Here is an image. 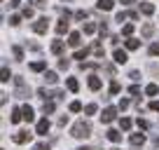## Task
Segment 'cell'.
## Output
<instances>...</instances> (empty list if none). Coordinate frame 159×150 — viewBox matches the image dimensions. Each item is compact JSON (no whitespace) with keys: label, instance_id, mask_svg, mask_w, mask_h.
Masks as SVG:
<instances>
[{"label":"cell","instance_id":"16","mask_svg":"<svg viewBox=\"0 0 159 150\" xmlns=\"http://www.w3.org/2000/svg\"><path fill=\"white\" fill-rule=\"evenodd\" d=\"M66 85H68L70 91H77V89H80V85H77V80H75V77H68V80H66Z\"/></svg>","mask_w":159,"mask_h":150},{"label":"cell","instance_id":"24","mask_svg":"<svg viewBox=\"0 0 159 150\" xmlns=\"http://www.w3.org/2000/svg\"><path fill=\"white\" fill-rule=\"evenodd\" d=\"M80 110H82V103H80V101H73V103H70V113H80Z\"/></svg>","mask_w":159,"mask_h":150},{"label":"cell","instance_id":"25","mask_svg":"<svg viewBox=\"0 0 159 150\" xmlns=\"http://www.w3.org/2000/svg\"><path fill=\"white\" fill-rule=\"evenodd\" d=\"M45 80L49 82V85H54V82L59 80V77H56V73H45Z\"/></svg>","mask_w":159,"mask_h":150},{"label":"cell","instance_id":"31","mask_svg":"<svg viewBox=\"0 0 159 150\" xmlns=\"http://www.w3.org/2000/svg\"><path fill=\"white\" fill-rule=\"evenodd\" d=\"M150 54H152V56H157V54H159V42H157V45H152V47H150Z\"/></svg>","mask_w":159,"mask_h":150},{"label":"cell","instance_id":"27","mask_svg":"<svg viewBox=\"0 0 159 150\" xmlns=\"http://www.w3.org/2000/svg\"><path fill=\"white\" fill-rule=\"evenodd\" d=\"M94 30H96V26H94V24H84V33H87V35H91Z\"/></svg>","mask_w":159,"mask_h":150},{"label":"cell","instance_id":"36","mask_svg":"<svg viewBox=\"0 0 159 150\" xmlns=\"http://www.w3.org/2000/svg\"><path fill=\"white\" fill-rule=\"evenodd\" d=\"M24 16H26V19H30V16H33V10H30V7H26V10H24Z\"/></svg>","mask_w":159,"mask_h":150},{"label":"cell","instance_id":"2","mask_svg":"<svg viewBox=\"0 0 159 150\" xmlns=\"http://www.w3.org/2000/svg\"><path fill=\"white\" fill-rule=\"evenodd\" d=\"M47 28H49V19L47 16H42V19H38L33 24V30L35 33H47Z\"/></svg>","mask_w":159,"mask_h":150},{"label":"cell","instance_id":"37","mask_svg":"<svg viewBox=\"0 0 159 150\" xmlns=\"http://www.w3.org/2000/svg\"><path fill=\"white\" fill-rule=\"evenodd\" d=\"M150 108H152L154 113H159V101H152V103H150Z\"/></svg>","mask_w":159,"mask_h":150},{"label":"cell","instance_id":"18","mask_svg":"<svg viewBox=\"0 0 159 150\" xmlns=\"http://www.w3.org/2000/svg\"><path fill=\"white\" fill-rule=\"evenodd\" d=\"M45 61H35V63H30V70H45Z\"/></svg>","mask_w":159,"mask_h":150},{"label":"cell","instance_id":"17","mask_svg":"<svg viewBox=\"0 0 159 150\" xmlns=\"http://www.w3.org/2000/svg\"><path fill=\"white\" fill-rule=\"evenodd\" d=\"M143 141H145L143 134H134L131 136V145H143Z\"/></svg>","mask_w":159,"mask_h":150},{"label":"cell","instance_id":"1","mask_svg":"<svg viewBox=\"0 0 159 150\" xmlns=\"http://www.w3.org/2000/svg\"><path fill=\"white\" fill-rule=\"evenodd\" d=\"M70 134H73L75 138H89V136H91V124H89V122H84V120H80L77 124L73 127Z\"/></svg>","mask_w":159,"mask_h":150},{"label":"cell","instance_id":"5","mask_svg":"<svg viewBox=\"0 0 159 150\" xmlns=\"http://www.w3.org/2000/svg\"><path fill=\"white\" fill-rule=\"evenodd\" d=\"M26 141H30L28 131H16V134H14V143H26Z\"/></svg>","mask_w":159,"mask_h":150},{"label":"cell","instance_id":"6","mask_svg":"<svg viewBox=\"0 0 159 150\" xmlns=\"http://www.w3.org/2000/svg\"><path fill=\"white\" fill-rule=\"evenodd\" d=\"M21 110H24V120H26V122H33V120H35V113H33V108H30V105H24Z\"/></svg>","mask_w":159,"mask_h":150},{"label":"cell","instance_id":"3","mask_svg":"<svg viewBox=\"0 0 159 150\" xmlns=\"http://www.w3.org/2000/svg\"><path fill=\"white\" fill-rule=\"evenodd\" d=\"M115 115H117V110H115V108H105V110H103V115H101V120H103L105 124H110V122L115 120Z\"/></svg>","mask_w":159,"mask_h":150},{"label":"cell","instance_id":"29","mask_svg":"<svg viewBox=\"0 0 159 150\" xmlns=\"http://www.w3.org/2000/svg\"><path fill=\"white\" fill-rule=\"evenodd\" d=\"M42 110H45V113H54V103H45Z\"/></svg>","mask_w":159,"mask_h":150},{"label":"cell","instance_id":"26","mask_svg":"<svg viewBox=\"0 0 159 150\" xmlns=\"http://www.w3.org/2000/svg\"><path fill=\"white\" fill-rule=\"evenodd\" d=\"M84 113H87V115H94V113H96V103H89L84 108Z\"/></svg>","mask_w":159,"mask_h":150},{"label":"cell","instance_id":"9","mask_svg":"<svg viewBox=\"0 0 159 150\" xmlns=\"http://www.w3.org/2000/svg\"><path fill=\"white\" fill-rule=\"evenodd\" d=\"M115 61H117V63H126V52L115 49Z\"/></svg>","mask_w":159,"mask_h":150},{"label":"cell","instance_id":"22","mask_svg":"<svg viewBox=\"0 0 159 150\" xmlns=\"http://www.w3.org/2000/svg\"><path fill=\"white\" fill-rule=\"evenodd\" d=\"M138 45H140V42L134 40V38H131V40H126V49H138Z\"/></svg>","mask_w":159,"mask_h":150},{"label":"cell","instance_id":"7","mask_svg":"<svg viewBox=\"0 0 159 150\" xmlns=\"http://www.w3.org/2000/svg\"><path fill=\"white\" fill-rule=\"evenodd\" d=\"M21 117H24V110L14 108V110H12V117H10V122H12V124H16V122H19Z\"/></svg>","mask_w":159,"mask_h":150},{"label":"cell","instance_id":"19","mask_svg":"<svg viewBox=\"0 0 159 150\" xmlns=\"http://www.w3.org/2000/svg\"><path fill=\"white\" fill-rule=\"evenodd\" d=\"M119 127H122V129H131V120H129V117H122V120H119Z\"/></svg>","mask_w":159,"mask_h":150},{"label":"cell","instance_id":"39","mask_svg":"<svg viewBox=\"0 0 159 150\" xmlns=\"http://www.w3.org/2000/svg\"><path fill=\"white\" fill-rule=\"evenodd\" d=\"M122 2H124V5H131V2H134V0H122Z\"/></svg>","mask_w":159,"mask_h":150},{"label":"cell","instance_id":"38","mask_svg":"<svg viewBox=\"0 0 159 150\" xmlns=\"http://www.w3.org/2000/svg\"><path fill=\"white\" fill-rule=\"evenodd\" d=\"M119 108H122V110H124V108H129V101H126V99H122V101H119Z\"/></svg>","mask_w":159,"mask_h":150},{"label":"cell","instance_id":"10","mask_svg":"<svg viewBox=\"0 0 159 150\" xmlns=\"http://www.w3.org/2000/svg\"><path fill=\"white\" fill-rule=\"evenodd\" d=\"M89 89H101V80H98V77H96V75H91V77H89Z\"/></svg>","mask_w":159,"mask_h":150},{"label":"cell","instance_id":"15","mask_svg":"<svg viewBox=\"0 0 159 150\" xmlns=\"http://www.w3.org/2000/svg\"><path fill=\"white\" fill-rule=\"evenodd\" d=\"M52 52H54V54H61V52H63V42L54 40V42H52Z\"/></svg>","mask_w":159,"mask_h":150},{"label":"cell","instance_id":"12","mask_svg":"<svg viewBox=\"0 0 159 150\" xmlns=\"http://www.w3.org/2000/svg\"><path fill=\"white\" fill-rule=\"evenodd\" d=\"M108 138L112 141V143H119V141H122V134H119V131H115V129H110V131H108Z\"/></svg>","mask_w":159,"mask_h":150},{"label":"cell","instance_id":"8","mask_svg":"<svg viewBox=\"0 0 159 150\" xmlns=\"http://www.w3.org/2000/svg\"><path fill=\"white\" fill-rule=\"evenodd\" d=\"M112 7H115L112 0H98V10H105V12H108V10H112Z\"/></svg>","mask_w":159,"mask_h":150},{"label":"cell","instance_id":"30","mask_svg":"<svg viewBox=\"0 0 159 150\" xmlns=\"http://www.w3.org/2000/svg\"><path fill=\"white\" fill-rule=\"evenodd\" d=\"M19 21H21V16H16V14L10 16V24H12V26H19Z\"/></svg>","mask_w":159,"mask_h":150},{"label":"cell","instance_id":"21","mask_svg":"<svg viewBox=\"0 0 159 150\" xmlns=\"http://www.w3.org/2000/svg\"><path fill=\"white\" fill-rule=\"evenodd\" d=\"M145 94H150V96L159 94V87H157V85H148V89H145Z\"/></svg>","mask_w":159,"mask_h":150},{"label":"cell","instance_id":"4","mask_svg":"<svg viewBox=\"0 0 159 150\" xmlns=\"http://www.w3.org/2000/svg\"><path fill=\"white\" fill-rule=\"evenodd\" d=\"M47 131H49V120L45 117V120H40V122H38V134H40V136H45Z\"/></svg>","mask_w":159,"mask_h":150},{"label":"cell","instance_id":"14","mask_svg":"<svg viewBox=\"0 0 159 150\" xmlns=\"http://www.w3.org/2000/svg\"><path fill=\"white\" fill-rule=\"evenodd\" d=\"M140 12H143V14H152L154 5H152V2H143V5H140Z\"/></svg>","mask_w":159,"mask_h":150},{"label":"cell","instance_id":"33","mask_svg":"<svg viewBox=\"0 0 159 150\" xmlns=\"http://www.w3.org/2000/svg\"><path fill=\"white\" fill-rule=\"evenodd\" d=\"M117 91H119V85H117V82H112V85H110V94H117Z\"/></svg>","mask_w":159,"mask_h":150},{"label":"cell","instance_id":"40","mask_svg":"<svg viewBox=\"0 0 159 150\" xmlns=\"http://www.w3.org/2000/svg\"><path fill=\"white\" fill-rule=\"evenodd\" d=\"M80 150H91V148H84V145H82V148H80Z\"/></svg>","mask_w":159,"mask_h":150},{"label":"cell","instance_id":"34","mask_svg":"<svg viewBox=\"0 0 159 150\" xmlns=\"http://www.w3.org/2000/svg\"><path fill=\"white\" fill-rule=\"evenodd\" d=\"M33 150H49V145H47V143H38Z\"/></svg>","mask_w":159,"mask_h":150},{"label":"cell","instance_id":"13","mask_svg":"<svg viewBox=\"0 0 159 150\" xmlns=\"http://www.w3.org/2000/svg\"><path fill=\"white\" fill-rule=\"evenodd\" d=\"M66 30H68V19H61L56 24V33H66Z\"/></svg>","mask_w":159,"mask_h":150},{"label":"cell","instance_id":"20","mask_svg":"<svg viewBox=\"0 0 159 150\" xmlns=\"http://www.w3.org/2000/svg\"><path fill=\"white\" fill-rule=\"evenodd\" d=\"M152 30H154L152 24H145V26H143V35H145V38H150V35H152Z\"/></svg>","mask_w":159,"mask_h":150},{"label":"cell","instance_id":"32","mask_svg":"<svg viewBox=\"0 0 159 150\" xmlns=\"http://www.w3.org/2000/svg\"><path fill=\"white\" fill-rule=\"evenodd\" d=\"M2 82H10V70L2 68Z\"/></svg>","mask_w":159,"mask_h":150},{"label":"cell","instance_id":"23","mask_svg":"<svg viewBox=\"0 0 159 150\" xmlns=\"http://www.w3.org/2000/svg\"><path fill=\"white\" fill-rule=\"evenodd\" d=\"M89 56V49H77L75 52V59H87Z\"/></svg>","mask_w":159,"mask_h":150},{"label":"cell","instance_id":"11","mask_svg":"<svg viewBox=\"0 0 159 150\" xmlns=\"http://www.w3.org/2000/svg\"><path fill=\"white\" fill-rule=\"evenodd\" d=\"M80 42H82V40H80V33H70V38H68V45H70V47H77Z\"/></svg>","mask_w":159,"mask_h":150},{"label":"cell","instance_id":"28","mask_svg":"<svg viewBox=\"0 0 159 150\" xmlns=\"http://www.w3.org/2000/svg\"><path fill=\"white\" fill-rule=\"evenodd\" d=\"M122 33H124V35H131V33H134V26H131V24H126L124 28H122Z\"/></svg>","mask_w":159,"mask_h":150},{"label":"cell","instance_id":"35","mask_svg":"<svg viewBox=\"0 0 159 150\" xmlns=\"http://www.w3.org/2000/svg\"><path fill=\"white\" fill-rule=\"evenodd\" d=\"M14 56H16V59H24V52H21L19 47H14Z\"/></svg>","mask_w":159,"mask_h":150}]
</instances>
